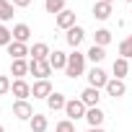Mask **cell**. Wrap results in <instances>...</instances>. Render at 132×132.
<instances>
[{"label": "cell", "mask_w": 132, "mask_h": 132, "mask_svg": "<svg viewBox=\"0 0 132 132\" xmlns=\"http://www.w3.org/2000/svg\"><path fill=\"white\" fill-rule=\"evenodd\" d=\"M86 73V54L83 52H73V54H68V68H65V75H68V78H80Z\"/></svg>", "instance_id": "obj_1"}, {"label": "cell", "mask_w": 132, "mask_h": 132, "mask_svg": "<svg viewBox=\"0 0 132 132\" xmlns=\"http://www.w3.org/2000/svg\"><path fill=\"white\" fill-rule=\"evenodd\" d=\"M86 111H88V106H86L80 98H68V104H65V117H68L70 122L86 119Z\"/></svg>", "instance_id": "obj_2"}, {"label": "cell", "mask_w": 132, "mask_h": 132, "mask_svg": "<svg viewBox=\"0 0 132 132\" xmlns=\"http://www.w3.org/2000/svg\"><path fill=\"white\" fill-rule=\"evenodd\" d=\"M29 73H31L34 78H39V80H49L52 65H49V60H31V62H29Z\"/></svg>", "instance_id": "obj_3"}, {"label": "cell", "mask_w": 132, "mask_h": 132, "mask_svg": "<svg viewBox=\"0 0 132 132\" xmlns=\"http://www.w3.org/2000/svg\"><path fill=\"white\" fill-rule=\"evenodd\" d=\"M106 83H109V75H106V73L98 68V65H93V68L88 70V86L101 91V88H106Z\"/></svg>", "instance_id": "obj_4"}, {"label": "cell", "mask_w": 132, "mask_h": 132, "mask_svg": "<svg viewBox=\"0 0 132 132\" xmlns=\"http://www.w3.org/2000/svg\"><path fill=\"white\" fill-rule=\"evenodd\" d=\"M54 23H57V29H62V31H70L73 26H78V23H75V11H68V8H65L62 13L54 16Z\"/></svg>", "instance_id": "obj_5"}, {"label": "cell", "mask_w": 132, "mask_h": 132, "mask_svg": "<svg viewBox=\"0 0 132 132\" xmlns=\"http://www.w3.org/2000/svg\"><path fill=\"white\" fill-rule=\"evenodd\" d=\"M34 114H36V111L31 109L29 101H16V104H13V117H16V119H21V122H31Z\"/></svg>", "instance_id": "obj_6"}, {"label": "cell", "mask_w": 132, "mask_h": 132, "mask_svg": "<svg viewBox=\"0 0 132 132\" xmlns=\"http://www.w3.org/2000/svg\"><path fill=\"white\" fill-rule=\"evenodd\" d=\"M111 98H122L124 93H127V86H124V80H119V78H109V83H106V88H104Z\"/></svg>", "instance_id": "obj_7"}, {"label": "cell", "mask_w": 132, "mask_h": 132, "mask_svg": "<svg viewBox=\"0 0 132 132\" xmlns=\"http://www.w3.org/2000/svg\"><path fill=\"white\" fill-rule=\"evenodd\" d=\"M11 93L16 96V101H29V96H31V86H29L26 80H13Z\"/></svg>", "instance_id": "obj_8"}, {"label": "cell", "mask_w": 132, "mask_h": 132, "mask_svg": "<svg viewBox=\"0 0 132 132\" xmlns=\"http://www.w3.org/2000/svg\"><path fill=\"white\" fill-rule=\"evenodd\" d=\"M52 93H54V91H52V83H49V80H36V83L31 86V96H34V98H44V101H47Z\"/></svg>", "instance_id": "obj_9"}, {"label": "cell", "mask_w": 132, "mask_h": 132, "mask_svg": "<svg viewBox=\"0 0 132 132\" xmlns=\"http://www.w3.org/2000/svg\"><path fill=\"white\" fill-rule=\"evenodd\" d=\"M65 39H68V44H70L73 49H78V47L83 44V39H86V31H83V26H73L68 34H65Z\"/></svg>", "instance_id": "obj_10"}, {"label": "cell", "mask_w": 132, "mask_h": 132, "mask_svg": "<svg viewBox=\"0 0 132 132\" xmlns=\"http://www.w3.org/2000/svg\"><path fill=\"white\" fill-rule=\"evenodd\" d=\"M80 101H83V104H86L88 109H93V106H98V101H101V91H98V88H91V86H88V88H86V91L80 93Z\"/></svg>", "instance_id": "obj_11"}, {"label": "cell", "mask_w": 132, "mask_h": 132, "mask_svg": "<svg viewBox=\"0 0 132 132\" xmlns=\"http://www.w3.org/2000/svg\"><path fill=\"white\" fill-rule=\"evenodd\" d=\"M11 75H16V80H23L29 75V62L26 60H11Z\"/></svg>", "instance_id": "obj_12"}, {"label": "cell", "mask_w": 132, "mask_h": 132, "mask_svg": "<svg viewBox=\"0 0 132 132\" xmlns=\"http://www.w3.org/2000/svg\"><path fill=\"white\" fill-rule=\"evenodd\" d=\"M29 52H31V49H29L26 44H21V42H11V44H8V54H11V60H26Z\"/></svg>", "instance_id": "obj_13"}, {"label": "cell", "mask_w": 132, "mask_h": 132, "mask_svg": "<svg viewBox=\"0 0 132 132\" xmlns=\"http://www.w3.org/2000/svg\"><path fill=\"white\" fill-rule=\"evenodd\" d=\"M111 73H114V78L124 80V75L129 73V60H124V57H117V60H114V65H111Z\"/></svg>", "instance_id": "obj_14"}, {"label": "cell", "mask_w": 132, "mask_h": 132, "mask_svg": "<svg viewBox=\"0 0 132 132\" xmlns=\"http://www.w3.org/2000/svg\"><path fill=\"white\" fill-rule=\"evenodd\" d=\"M49 65H52V70H65V68H68V54L60 52V49H54L49 54Z\"/></svg>", "instance_id": "obj_15"}, {"label": "cell", "mask_w": 132, "mask_h": 132, "mask_svg": "<svg viewBox=\"0 0 132 132\" xmlns=\"http://www.w3.org/2000/svg\"><path fill=\"white\" fill-rule=\"evenodd\" d=\"M31 60H49V54H52V49H49V44H44V42H36L34 47H31Z\"/></svg>", "instance_id": "obj_16"}, {"label": "cell", "mask_w": 132, "mask_h": 132, "mask_svg": "<svg viewBox=\"0 0 132 132\" xmlns=\"http://www.w3.org/2000/svg\"><path fill=\"white\" fill-rule=\"evenodd\" d=\"M104 119H106V114H104L98 106H93V109H88V111H86V122H88L91 127H101V124H104Z\"/></svg>", "instance_id": "obj_17"}, {"label": "cell", "mask_w": 132, "mask_h": 132, "mask_svg": "<svg viewBox=\"0 0 132 132\" xmlns=\"http://www.w3.org/2000/svg\"><path fill=\"white\" fill-rule=\"evenodd\" d=\"M29 39H31V29H29L26 23H16V26H13V42L26 44Z\"/></svg>", "instance_id": "obj_18"}, {"label": "cell", "mask_w": 132, "mask_h": 132, "mask_svg": "<svg viewBox=\"0 0 132 132\" xmlns=\"http://www.w3.org/2000/svg\"><path fill=\"white\" fill-rule=\"evenodd\" d=\"M13 13H16V5L11 3V0H0V23L13 21Z\"/></svg>", "instance_id": "obj_19"}, {"label": "cell", "mask_w": 132, "mask_h": 132, "mask_svg": "<svg viewBox=\"0 0 132 132\" xmlns=\"http://www.w3.org/2000/svg\"><path fill=\"white\" fill-rule=\"evenodd\" d=\"M111 39H114V36H111L109 29H98V31L93 34V44H96V47H104V49L111 44Z\"/></svg>", "instance_id": "obj_20"}, {"label": "cell", "mask_w": 132, "mask_h": 132, "mask_svg": "<svg viewBox=\"0 0 132 132\" xmlns=\"http://www.w3.org/2000/svg\"><path fill=\"white\" fill-rule=\"evenodd\" d=\"M109 16H111V5H109V3H101V0H96V5H93V18L106 21Z\"/></svg>", "instance_id": "obj_21"}, {"label": "cell", "mask_w": 132, "mask_h": 132, "mask_svg": "<svg viewBox=\"0 0 132 132\" xmlns=\"http://www.w3.org/2000/svg\"><path fill=\"white\" fill-rule=\"evenodd\" d=\"M65 104H68V98H65L62 93H57V91H54V93H52V96L47 98V106H49L52 111H60V109L65 111Z\"/></svg>", "instance_id": "obj_22"}, {"label": "cell", "mask_w": 132, "mask_h": 132, "mask_svg": "<svg viewBox=\"0 0 132 132\" xmlns=\"http://www.w3.org/2000/svg\"><path fill=\"white\" fill-rule=\"evenodd\" d=\"M29 127H31V132H47L49 122H47V117H44V114H34V117H31V122H29Z\"/></svg>", "instance_id": "obj_23"}, {"label": "cell", "mask_w": 132, "mask_h": 132, "mask_svg": "<svg viewBox=\"0 0 132 132\" xmlns=\"http://www.w3.org/2000/svg\"><path fill=\"white\" fill-rule=\"evenodd\" d=\"M65 5H68V0H44V11L47 13H62L65 11Z\"/></svg>", "instance_id": "obj_24"}, {"label": "cell", "mask_w": 132, "mask_h": 132, "mask_svg": "<svg viewBox=\"0 0 132 132\" xmlns=\"http://www.w3.org/2000/svg\"><path fill=\"white\" fill-rule=\"evenodd\" d=\"M86 57H88V60H91L93 65H98V62H104V57H106V49H104V47H96V44H93V47H91V49L86 52Z\"/></svg>", "instance_id": "obj_25"}, {"label": "cell", "mask_w": 132, "mask_h": 132, "mask_svg": "<svg viewBox=\"0 0 132 132\" xmlns=\"http://www.w3.org/2000/svg\"><path fill=\"white\" fill-rule=\"evenodd\" d=\"M119 57H124V60H129V57H132V34H129L127 39H122V42H119Z\"/></svg>", "instance_id": "obj_26"}, {"label": "cell", "mask_w": 132, "mask_h": 132, "mask_svg": "<svg viewBox=\"0 0 132 132\" xmlns=\"http://www.w3.org/2000/svg\"><path fill=\"white\" fill-rule=\"evenodd\" d=\"M11 42H13V31L5 23H0V47H8Z\"/></svg>", "instance_id": "obj_27"}, {"label": "cell", "mask_w": 132, "mask_h": 132, "mask_svg": "<svg viewBox=\"0 0 132 132\" xmlns=\"http://www.w3.org/2000/svg\"><path fill=\"white\" fill-rule=\"evenodd\" d=\"M54 132H75V122H70V119H62V122H57Z\"/></svg>", "instance_id": "obj_28"}, {"label": "cell", "mask_w": 132, "mask_h": 132, "mask_svg": "<svg viewBox=\"0 0 132 132\" xmlns=\"http://www.w3.org/2000/svg\"><path fill=\"white\" fill-rule=\"evenodd\" d=\"M11 86H13V80H11V78L0 75V96H3V93H8V91H11Z\"/></svg>", "instance_id": "obj_29"}, {"label": "cell", "mask_w": 132, "mask_h": 132, "mask_svg": "<svg viewBox=\"0 0 132 132\" xmlns=\"http://www.w3.org/2000/svg\"><path fill=\"white\" fill-rule=\"evenodd\" d=\"M11 3H13L16 8H29V5H31V0H11Z\"/></svg>", "instance_id": "obj_30"}, {"label": "cell", "mask_w": 132, "mask_h": 132, "mask_svg": "<svg viewBox=\"0 0 132 132\" xmlns=\"http://www.w3.org/2000/svg\"><path fill=\"white\" fill-rule=\"evenodd\" d=\"M88 132H104V127H91Z\"/></svg>", "instance_id": "obj_31"}, {"label": "cell", "mask_w": 132, "mask_h": 132, "mask_svg": "<svg viewBox=\"0 0 132 132\" xmlns=\"http://www.w3.org/2000/svg\"><path fill=\"white\" fill-rule=\"evenodd\" d=\"M101 3H109V5H111V3H114V0H101Z\"/></svg>", "instance_id": "obj_32"}, {"label": "cell", "mask_w": 132, "mask_h": 132, "mask_svg": "<svg viewBox=\"0 0 132 132\" xmlns=\"http://www.w3.org/2000/svg\"><path fill=\"white\" fill-rule=\"evenodd\" d=\"M0 132H5V127H3V124H0Z\"/></svg>", "instance_id": "obj_33"}, {"label": "cell", "mask_w": 132, "mask_h": 132, "mask_svg": "<svg viewBox=\"0 0 132 132\" xmlns=\"http://www.w3.org/2000/svg\"><path fill=\"white\" fill-rule=\"evenodd\" d=\"M127 3H132V0H127Z\"/></svg>", "instance_id": "obj_34"}]
</instances>
